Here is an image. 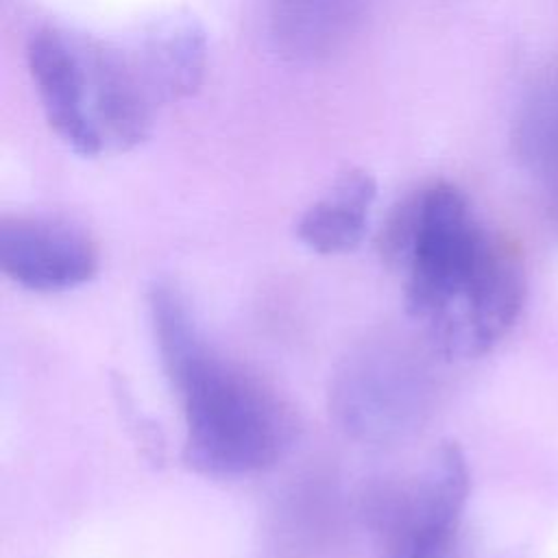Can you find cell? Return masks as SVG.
Returning <instances> with one entry per match:
<instances>
[{
	"mask_svg": "<svg viewBox=\"0 0 558 558\" xmlns=\"http://www.w3.org/2000/svg\"><path fill=\"white\" fill-rule=\"evenodd\" d=\"M377 253L405 275L408 314L447 355L504 336L521 314L519 248L488 231L453 183L434 181L399 198L379 227Z\"/></svg>",
	"mask_w": 558,
	"mask_h": 558,
	"instance_id": "1",
	"label": "cell"
},
{
	"mask_svg": "<svg viewBox=\"0 0 558 558\" xmlns=\"http://www.w3.org/2000/svg\"><path fill=\"white\" fill-rule=\"evenodd\" d=\"M148 307L166 377L183 405L185 464L205 475L272 466L294 436L283 399L205 344L174 286L155 283Z\"/></svg>",
	"mask_w": 558,
	"mask_h": 558,
	"instance_id": "2",
	"label": "cell"
},
{
	"mask_svg": "<svg viewBox=\"0 0 558 558\" xmlns=\"http://www.w3.org/2000/svg\"><path fill=\"white\" fill-rule=\"evenodd\" d=\"M471 475L456 442H442L429 466L375 508L384 534V558H453Z\"/></svg>",
	"mask_w": 558,
	"mask_h": 558,
	"instance_id": "3",
	"label": "cell"
},
{
	"mask_svg": "<svg viewBox=\"0 0 558 558\" xmlns=\"http://www.w3.org/2000/svg\"><path fill=\"white\" fill-rule=\"evenodd\" d=\"M100 257L92 235L54 216H4L0 222L2 272L35 292H61L87 283Z\"/></svg>",
	"mask_w": 558,
	"mask_h": 558,
	"instance_id": "4",
	"label": "cell"
},
{
	"mask_svg": "<svg viewBox=\"0 0 558 558\" xmlns=\"http://www.w3.org/2000/svg\"><path fill=\"white\" fill-rule=\"evenodd\" d=\"M76 41L87 111L102 150L135 148L150 135L155 111L161 105L135 52L96 39Z\"/></svg>",
	"mask_w": 558,
	"mask_h": 558,
	"instance_id": "5",
	"label": "cell"
},
{
	"mask_svg": "<svg viewBox=\"0 0 558 558\" xmlns=\"http://www.w3.org/2000/svg\"><path fill=\"white\" fill-rule=\"evenodd\" d=\"M26 65L54 135L81 157L105 153L87 111L85 74L76 37L57 28L31 33L26 41Z\"/></svg>",
	"mask_w": 558,
	"mask_h": 558,
	"instance_id": "6",
	"label": "cell"
},
{
	"mask_svg": "<svg viewBox=\"0 0 558 558\" xmlns=\"http://www.w3.org/2000/svg\"><path fill=\"white\" fill-rule=\"evenodd\" d=\"M133 52L161 105L194 96L205 78L207 39L190 17L155 22Z\"/></svg>",
	"mask_w": 558,
	"mask_h": 558,
	"instance_id": "7",
	"label": "cell"
},
{
	"mask_svg": "<svg viewBox=\"0 0 558 558\" xmlns=\"http://www.w3.org/2000/svg\"><path fill=\"white\" fill-rule=\"evenodd\" d=\"M375 196L377 183L371 172L362 168L342 172L327 194L301 214L296 222L299 240L320 255L357 248L366 235Z\"/></svg>",
	"mask_w": 558,
	"mask_h": 558,
	"instance_id": "8",
	"label": "cell"
},
{
	"mask_svg": "<svg viewBox=\"0 0 558 558\" xmlns=\"http://www.w3.org/2000/svg\"><path fill=\"white\" fill-rule=\"evenodd\" d=\"M277 35L299 52H323L351 26L357 0H275Z\"/></svg>",
	"mask_w": 558,
	"mask_h": 558,
	"instance_id": "9",
	"label": "cell"
},
{
	"mask_svg": "<svg viewBox=\"0 0 558 558\" xmlns=\"http://www.w3.org/2000/svg\"><path fill=\"white\" fill-rule=\"evenodd\" d=\"M512 148L538 174L558 161V74L538 81L527 92L514 118Z\"/></svg>",
	"mask_w": 558,
	"mask_h": 558,
	"instance_id": "10",
	"label": "cell"
},
{
	"mask_svg": "<svg viewBox=\"0 0 558 558\" xmlns=\"http://www.w3.org/2000/svg\"><path fill=\"white\" fill-rule=\"evenodd\" d=\"M541 177L545 179V187H547V201H549V214L558 227V161L551 163L549 168H545L541 172Z\"/></svg>",
	"mask_w": 558,
	"mask_h": 558,
	"instance_id": "11",
	"label": "cell"
}]
</instances>
